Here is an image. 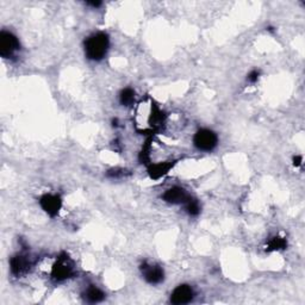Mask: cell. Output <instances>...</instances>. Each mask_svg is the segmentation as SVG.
<instances>
[{
	"mask_svg": "<svg viewBox=\"0 0 305 305\" xmlns=\"http://www.w3.org/2000/svg\"><path fill=\"white\" fill-rule=\"evenodd\" d=\"M109 46V36L104 32H98L86 40L85 54H86L87 59L92 61H100L104 59L106 53H108Z\"/></svg>",
	"mask_w": 305,
	"mask_h": 305,
	"instance_id": "1",
	"label": "cell"
},
{
	"mask_svg": "<svg viewBox=\"0 0 305 305\" xmlns=\"http://www.w3.org/2000/svg\"><path fill=\"white\" fill-rule=\"evenodd\" d=\"M193 143L199 150L203 152H211L216 148L218 143V137L212 130L200 129L196 132L193 137Z\"/></svg>",
	"mask_w": 305,
	"mask_h": 305,
	"instance_id": "2",
	"label": "cell"
},
{
	"mask_svg": "<svg viewBox=\"0 0 305 305\" xmlns=\"http://www.w3.org/2000/svg\"><path fill=\"white\" fill-rule=\"evenodd\" d=\"M19 49V41L13 33L9 31L0 32V55L9 59Z\"/></svg>",
	"mask_w": 305,
	"mask_h": 305,
	"instance_id": "3",
	"label": "cell"
},
{
	"mask_svg": "<svg viewBox=\"0 0 305 305\" xmlns=\"http://www.w3.org/2000/svg\"><path fill=\"white\" fill-rule=\"evenodd\" d=\"M74 273V267L73 263L67 256H63V258H59L55 265L53 266V269H51V276L54 277V279L59 280H66L68 278H71Z\"/></svg>",
	"mask_w": 305,
	"mask_h": 305,
	"instance_id": "4",
	"label": "cell"
},
{
	"mask_svg": "<svg viewBox=\"0 0 305 305\" xmlns=\"http://www.w3.org/2000/svg\"><path fill=\"white\" fill-rule=\"evenodd\" d=\"M41 208L47 212L48 215L54 217L59 214L61 207H62V200H61L60 196L56 194H44L40 200Z\"/></svg>",
	"mask_w": 305,
	"mask_h": 305,
	"instance_id": "5",
	"label": "cell"
},
{
	"mask_svg": "<svg viewBox=\"0 0 305 305\" xmlns=\"http://www.w3.org/2000/svg\"><path fill=\"white\" fill-rule=\"evenodd\" d=\"M194 297V292L192 290L191 286L186 285V284H183V285H179L176 290L173 291L172 294H171V303L180 305V304H187L193 299Z\"/></svg>",
	"mask_w": 305,
	"mask_h": 305,
	"instance_id": "6",
	"label": "cell"
},
{
	"mask_svg": "<svg viewBox=\"0 0 305 305\" xmlns=\"http://www.w3.org/2000/svg\"><path fill=\"white\" fill-rule=\"evenodd\" d=\"M190 196L183 187L174 186L163 193V200L170 204H185Z\"/></svg>",
	"mask_w": 305,
	"mask_h": 305,
	"instance_id": "7",
	"label": "cell"
},
{
	"mask_svg": "<svg viewBox=\"0 0 305 305\" xmlns=\"http://www.w3.org/2000/svg\"><path fill=\"white\" fill-rule=\"evenodd\" d=\"M142 272L147 282L149 284H153V285L160 284L164 279V272L160 266L145 265L142 266Z\"/></svg>",
	"mask_w": 305,
	"mask_h": 305,
	"instance_id": "8",
	"label": "cell"
},
{
	"mask_svg": "<svg viewBox=\"0 0 305 305\" xmlns=\"http://www.w3.org/2000/svg\"><path fill=\"white\" fill-rule=\"evenodd\" d=\"M10 267H11V272L15 276H22L30 268V261L27 260L26 256L17 255L11 259Z\"/></svg>",
	"mask_w": 305,
	"mask_h": 305,
	"instance_id": "9",
	"label": "cell"
},
{
	"mask_svg": "<svg viewBox=\"0 0 305 305\" xmlns=\"http://www.w3.org/2000/svg\"><path fill=\"white\" fill-rule=\"evenodd\" d=\"M173 166V163L170 162H161V163H156V164H152L149 167V176L153 178V179H159V178L163 177L168 171L171 170V167Z\"/></svg>",
	"mask_w": 305,
	"mask_h": 305,
	"instance_id": "10",
	"label": "cell"
},
{
	"mask_svg": "<svg viewBox=\"0 0 305 305\" xmlns=\"http://www.w3.org/2000/svg\"><path fill=\"white\" fill-rule=\"evenodd\" d=\"M85 297H86L87 301L90 303H99L105 298V294L101 290H99L98 287L95 286H91L88 287L86 293H85Z\"/></svg>",
	"mask_w": 305,
	"mask_h": 305,
	"instance_id": "11",
	"label": "cell"
},
{
	"mask_svg": "<svg viewBox=\"0 0 305 305\" xmlns=\"http://www.w3.org/2000/svg\"><path fill=\"white\" fill-rule=\"evenodd\" d=\"M287 246V242L285 239L280 238V236H276V238L270 239L268 243H267V251L269 252H274V251H282V249H285Z\"/></svg>",
	"mask_w": 305,
	"mask_h": 305,
	"instance_id": "12",
	"label": "cell"
},
{
	"mask_svg": "<svg viewBox=\"0 0 305 305\" xmlns=\"http://www.w3.org/2000/svg\"><path fill=\"white\" fill-rule=\"evenodd\" d=\"M133 100H135V91L132 88H124L119 94V101L122 105L129 106L132 104Z\"/></svg>",
	"mask_w": 305,
	"mask_h": 305,
	"instance_id": "13",
	"label": "cell"
},
{
	"mask_svg": "<svg viewBox=\"0 0 305 305\" xmlns=\"http://www.w3.org/2000/svg\"><path fill=\"white\" fill-rule=\"evenodd\" d=\"M185 209H186V212L190 216H198L200 214V204L197 199H193V198H188L186 203H185Z\"/></svg>",
	"mask_w": 305,
	"mask_h": 305,
	"instance_id": "14",
	"label": "cell"
},
{
	"mask_svg": "<svg viewBox=\"0 0 305 305\" xmlns=\"http://www.w3.org/2000/svg\"><path fill=\"white\" fill-rule=\"evenodd\" d=\"M259 75H260V73L258 71H252L251 73L248 74V81H251V82H256L258 81V79H259Z\"/></svg>",
	"mask_w": 305,
	"mask_h": 305,
	"instance_id": "15",
	"label": "cell"
},
{
	"mask_svg": "<svg viewBox=\"0 0 305 305\" xmlns=\"http://www.w3.org/2000/svg\"><path fill=\"white\" fill-rule=\"evenodd\" d=\"M293 164L294 166H300L301 164V156H296V157H293Z\"/></svg>",
	"mask_w": 305,
	"mask_h": 305,
	"instance_id": "16",
	"label": "cell"
},
{
	"mask_svg": "<svg viewBox=\"0 0 305 305\" xmlns=\"http://www.w3.org/2000/svg\"><path fill=\"white\" fill-rule=\"evenodd\" d=\"M87 4L91 5V6H93V8H99V6L101 5V3L100 2H88Z\"/></svg>",
	"mask_w": 305,
	"mask_h": 305,
	"instance_id": "17",
	"label": "cell"
}]
</instances>
